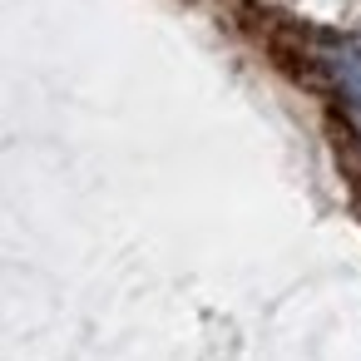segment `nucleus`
I'll use <instances>...</instances> for the list:
<instances>
[{
  "instance_id": "1",
  "label": "nucleus",
  "mask_w": 361,
  "mask_h": 361,
  "mask_svg": "<svg viewBox=\"0 0 361 361\" xmlns=\"http://www.w3.org/2000/svg\"><path fill=\"white\" fill-rule=\"evenodd\" d=\"M331 80H336V94L356 124V139H361V45H336L331 55Z\"/></svg>"
}]
</instances>
